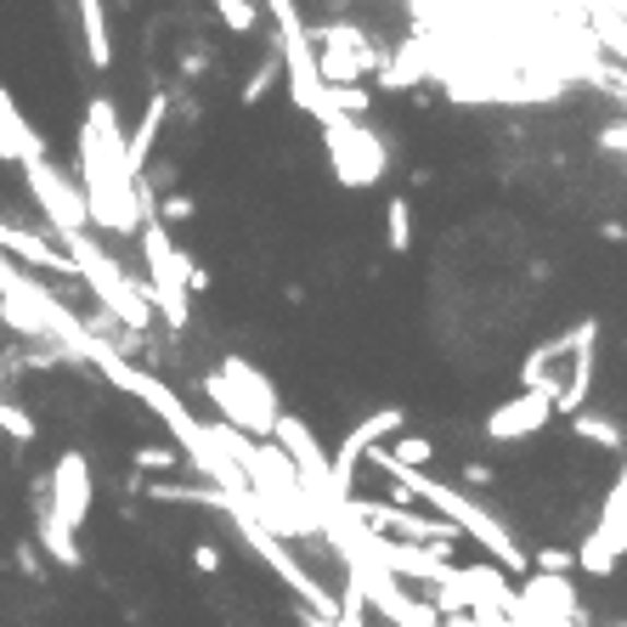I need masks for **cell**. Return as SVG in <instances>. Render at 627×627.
<instances>
[{
    "instance_id": "36",
    "label": "cell",
    "mask_w": 627,
    "mask_h": 627,
    "mask_svg": "<svg viewBox=\"0 0 627 627\" xmlns=\"http://www.w3.org/2000/svg\"><path fill=\"white\" fill-rule=\"evenodd\" d=\"M611 627H627V616H622V622H611Z\"/></svg>"
},
{
    "instance_id": "18",
    "label": "cell",
    "mask_w": 627,
    "mask_h": 627,
    "mask_svg": "<svg viewBox=\"0 0 627 627\" xmlns=\"http://www.w3.org/2000/svg\"><path fill=\"white\" fill-rule=\"evenodd\" d=\"M571 436L577 441H588V447H600V452H627V430H622V418H611V413H593V407H582L577 418H571Z\"/></svg>"
},
{
    "instance_id": "32",
    "label": "cell",
    "mask_w": 627,
    "mask_h": 627,
    "mask_svg": "<svg viewBox=\"0 0 627 627\" xmlns=\"http://www.w3.org/2000/svg\"><path fill=\"white\" fill-rule=\"evenodd\" d=\"M458 481H464L458 492H486V486H498V470H492V464H464V475H458Z\"/></svg>"
},
{
    "instance_id": "25",
    "label": "cell",
    "mask_w": 627,
    "mask_h": 627,
    "mask_svg": "<svg viewBox=\"0 0 627 627\" xmlns=\"http://www.w3.org/2000/svg\"><path fill=\"white\" fill-rule=\"evenodd\" d=\"M593 35H600V40H605V46L627 62V17H622V12H611L605 0L593 7Z\"/></svg>"
},
{
    "instance_id": "12",
    "label": "cell",
    "mask_w": 627,
    "mask_h": 627,
    "mask_svg": "<svg viewBox=\"0 0 627 627\" xmlns=\"http://www.w3.org/2000/svg\"><path fill=\"white\" fill-rule=\"evenodd\" d=\"M582 328H588V317H577L566 334L543 340L532 356H525V362H520V390H543V395H554V390H559V368L571 362V351H577V340H582Z\"/></svg>"
},
{
    "instance_id": "23",
    "label": "cell",
    "mask_w": 627,
    "mask_h": 627,
    "mask_svg": "<svg viewBox=\"0 0 627 627\" xmlns=\"http://www.w3.org/2000/svg\"><path fill=\"white\" fill-rule=\"evenodd\" d=\"M385 249L390 255H413V204L407 198H390L385 204Z\"/></svg>"
},
{
    "instance_id": "28",
    "label": "cell",
    "mask_w": 627,
    "mask_h": 627,
    "mask_svg": "<svg viewBox=\"0 0 627 627\" xmlns=\"http://www.w3.org/2000/svg\"><path fill=\"white\" fill-rule=\"evenodd\" d=\"M204 69H215V51L210 46H187L181 51V80H204Z\"/></svg>"
},
{
    "instance_id": "6",
    "label": "cell",
    "mask_w": 627,
    "mask_h": 627,
    "mask_svg": "<svg viewBox=\"0 0 627 627\" xmlns=\"http://www.w3.org/2000/svg\"><path fill=\"white\" fill-rule=\"evenodd\" d=\"M622 559H627V464L616 470L611 492L600 498V514H593V525L577 543V571L605 582V577L622 571Z\"/></svg>"
},
{
    "instance_id": "3",
    "label": "cell",
    "mask_w": 627,
    "mask_h": 627,
    "mask_svg": "<svg viewBox=\"0 0 627 627\" xmlns=\"http://www.w3.org/2000/svg\"><path fill=\"white\" fill-rule=\"evenodd\" d=\"M62 255L74 260V277H85V288L103 300V311L125 328V334H147V328H153L147 288L130 283V277L119 272V260L103 255V244H96L91 233H80V238H62Z\"/></svg>"
},
{
    "instance_id": "1",
    "label": "cell",
    "mask_w": 627,
    "mask_h": 627,
    "mask_svg": "<svg viewBox=\"0 0 627 627\" xmlns=\"http://www.w3.org/2000/svg\"><path fill=\"white\" fill-rule=\"evenodd\" d=\"M80 198H85V221L108 238H125L142 226V204H137V176L125 170V130L108 96L85 103V125H80Z\"/></svg>"
},
{
    "instance_id": "13",
    "label": "cell",
    "mask_w": 627,
    "mask_h": 627,
    "mask_svg": "<svg viewBox=\"0 0 627 627\" xmlns=\"http://www.w3.org/2000/svg\"><path fill=\"white\" fill-rule=\"evenodd\" d=\"M0 255L12 260V267H35V272H57V277H74V260L62 255L51 238L40 233H28V226H12V221H0Z\"/></svg>"
},
{
    "instance_id": "26",
    "label": "cell",
    "mask_w": 627,
    "mask_h": 627,
    "mask_svg": "<svg viewBox=\"0 0 627 627\" xmlns=\"http://www.w3.org/2000/svg\"><path fill=\"white\" fill-rule=\"evenodd\" d=\"M130 464H137V475H164V470H176V464H181V447H158V441H147V447L130 452Z\"/></svg>"
},
{
    "instance_id": "7",
    "label": "cell",
    "mask_w": 627,
    "mask_h": 627,
    "mask_svg": "<svg viewBox=\"0 0 627 627\" xmlns=\"http://www.w3.org/2000/svg\"><path fill=\"white\" fill-rule=\"evenodd\" d=\"M91 498H96V486H91V458L80 447H69L57 458V464L46 470L40 481V509L62 525V532H74L80 537V525L91 520Z\"/></svg>"
},
{
    "instance_id": "5",
    "label": "cell",
    "mask_w": 627,
    "mask_h": 627,
    "mask_svg": "<svg viewBox=\"0 0 627 627\" xmlns=\"http://www.w3.org/2000/svg\"><path fill=\"white\" fill-rule=\"evenodd\" d=\"M322 147H328V170L340 187H374L390 176V142L362 119H328L322 125Z\"/></svg>"
},
{
    "instance_id": "33",
    "label": "cell",
    "mask_w": 627,
    "mask_h": 627,
    "mask_svg": "<svg viewBox=\"0 0 627 627\" xmlns=\"http://www.w3.org/2000/svg\"><path fill=\"white\" fill-rule=\"evenodd\" d=\"M600 238L605 244H627V221H600Z\"/></svg>"
},
{
    "instance_id": "27",
    "label": "cell",
    "mask_w": 627,
    "mask_h": 627,
    "mask_svg": "<svg viewBox=\"0 0 627 627\" xmlns=\"http://www.w3.org/2000/svg\"><path fill=\"white\" fill-rule=\"evenodd\" d=\"M158 226H187V221H198V198H187V192H170V198H158Z\"/></svg>"
},
{
    "instance_id": "31",
    "label": "cell",
    "mask_w": 627,
    "mask_h": 627,
    "mask_svg": "<svg viewBox=\"0 0 627 627\" xmlns=\"http://www.w3.org/2000/svg\"><path fill=\"white\" fill-rule=\"evenodd\" d=\"M192 566H198V577H221L226 559H221V548H215V543H192Z\"/></svg>"
},
{
    "instance_id": "24",
    "label": "cell",
    "mask_w": 627,
    "mask_h": 627,
    "mask_svg": "<svg viewBox=\"0 0 627 627\" xmlns=\"http://www.w3.org/2000/svg\"><path fill=\"white\" fill-rule=\"evenodd\" d=\"M385 452H390V464L424 475V464L436 458V441H430V436H395V447H385Z\"/></svg>"
},
{
    "instance_id": "15",
    "label": "cell",
    "mask_w": 627,
    "mask_h": 627,
    "mask_svg": "<svg viewBox=\"0 0 627 627\" xmlns=\"http://www.w3.org/2000/svg\"><path fill=\"white\" fill-rule=\"evenodd\" d=\"M80 7V35H85V57L91 69H114V28H108V7L103 0H74Z\"/></svg>"
},
{
    "instance_id": "16",
    "label": "cell",
    "mask_w": 627,
    "mask_h": 627,
    "mask_svg": "<svg viewBox=\"0 0 627 627\" xmlns=\"http://www.w3.org/2000/svg\"><path fill=\"white\" fill-rule=\"evenodd\" d=\"M147 504H198V509H221L233 514V498L221 486H181V481H142Z\"/></svg>"
},
{
    "instance_id": "8",
    "label": "cell",
    "mask_w": 627,
    "mask_h": 627,
    "mask_svg": "<svg viewBox=\"0 0 627 627\" xmlns=\"http://www.w3.org/2000/svg\"><path fill=\"white\" fill-rule=\"evenodd\" d=\"M402 430H407V413L402 407H374L368 418L351 424L340 452H334V464H328V481H334V509L351 504V481L362 470V458H368L374 447H385V436H402Z\"/></svg>"
},
{
    "instance_id": "10",
    "label": "cell",
    "mask_w": 627,
    "mask_h": 627,
    "mask_svg": "<svg viewBox=\"0 0 627 627\" xmlns=\"http://www.w3.org/2000/svg\"><path fill=\"white\" fill-rule=\"evenodd\" d=\"M548 424H554V395H543V390H514L509 402H498V407L486 413L481 436H486L492 447H520V441L543 436Z\"/></svg>"
},
{
    "instance_id": "19",
    "label": "cell",
    "mask_w": 627,
    "mask_h": 627,
    "mask_svg": "<svg viewBox=\"0 0 627 627\" xmlns=\"http://www.w3.org/2000/svg\"><path fill=\"white\" fill-rule=\"evenodd\" d=\"M277 80H283V57H277V46H267V51H260V62L249 69V80L238 85V108H260L277 91Z\"/></svg>"
},
{
    "instance_id": "11",
    "label": "cell",
    "mask_w": 627,
    "mask_h": 627,
    "mask_svg": "<svg viewBox=\"0 0 627 627\" xmlns=\"http://www.w3.org/2000/svg\"><path fill=\"white\" fill-rule=\"evenodd\" d=\"M566 368H571V374L559 379V390H554V413L577 418V413L588 407V395H593V374H600V317H588V328H582V340H577V351H571Z\"/></svg>"
},
{
    "instance_id": "22",
    "label": "cell",
    "mask_w": 627,
    "mask_h": 627,
    "mask_svg": "<svg viewBox=\"0 0 627 627\" xmlns=\"http://www.w3.org/2000/svg\"><path fill=\"white\" fill-rule=\"evenodd\" d=\"M0 436H7L12 447H35L40 441V424H35V413H28L23 402L0 395Z\"/></svg>"
},
{
    "instance_id": "4",
    "label": "cell",
    "mask_w": 627,
    "mask_h": 627,
    "mask_svg": "<svg viewBox=\"0 0 627 627\" xmlns=\"http://www.w3.org/2000/svg\"><path fill=\"white\" fill-rule=\"evenodd\" d=\"M137 244H142V260H147V306L164 317L170 334H187V322H192V294H187L192 255L176 249L170 226H158V215H147L137 226Z\"/></svg>"
},
{
    "instance_id": "21",
    "label": "cell",
    "mask_w": 627,
    "mask_h": 627,
    "mask_svg": "<svg viewBox=\"0 0 627 627\" xmlns=\"http://www.w3.org/2000/svg\"><path fill=\"white\" fill-rule=\"evenodd\" d=\"M215 17H221V28H226V35H238V40L260 35V23H267V12H260V0H215Z\"/></svg>"
},
{
    "instance_id": "29",
    "label": "cell",
    "mask_w": 627,
    "mask_h": 627,
    "mask_svg": "<svg viewBox=\"0 0 627 627\" xmlns=\"http://www.w3.org/2000/svg\"><path fill=\"white\" fill-rule=\"evenodd\" d=\"M600 153H611V158L627 164V119H611V125L600 130Z\"/></svg>"
},
{
    "instance_id": "2",
    "label": "cell",
    "mask_w": 627,
    "mask_h": 627,
    "mask_svg": "<svg viewBox=\"0 0 627 627\" xmlns=\"http://www.w3.org/2000/svg\"><path fill=\"white\" fill-rule=\"evenodd\" d=\"M204 395L221 407L226 430H238V436H249V441H272L283 402H277V385L260 374L249 356H238V351L226 356L221 368L204 379Z\"/></svg>"
},
{
    "instance_id": "20",
    "label": "cell",
    "mask_w": 627,
    "mask_h": 627,
    "mask_svg": "<svg viewBox=\"0 0 627 627\" xmlns=\"http://www.w3.org/2000/svg\"><path fill=\"white\" fill-rule=\"evenodd\" d=\"M424 74H430V62H424L418 40H407V46H402V57H385L379 85H385V91H407V85H418Z\"/></svg>"
},
{
    "instance_id": "30",
    "label": "cell",
    "mask_w": 627,
    "mask_h": 627,
    "mask_svg": "<svg viewBox=\"0 0 627 627\" xmlns=\"http://www.w3.org/2000/svg\"><path fill=\"white\" fill-rule=\"evenodd\" d=\"M17 571H23L28 582H46V554H40L35 543H17Z\"/></svg>"
},
{
    "instance_id": "34",
    "label": "cell",
    "mask_w": 627,
    "mask_h": 627,
    "mask_svg": "<svg viewBox=\"0 0 627 627\" xmlns=\"http://www.w3.org/2000/svg\"><path fill=\"white\" fill-rule=\"evenodd\" d=\"M300 627H334V622H328V616H311V611H306V622H300Z\"/></svg>"
},
{
    "instance_id": "17",
    "label": "cell",
    "mask_w": 627,
    "mask_h": 627,
    "mask_svg": "<svg viewBox=\"0 0 627 627\" xmlns=\"http://www.w3.org/2000/svg\"><path fill=\"white\" fill-rule=\"evenodd\" d=\"M35 498H40V492H35ZM35 548L51 559V566H62V571H80L85 566V548H80V537L74 532H62V525L40 509V532H35Z\"/></svg>"
},
{
    "instance_id": "14",
    "label": "cell",
    "mask_w": 627,
    "mask_h": 627,
    "mask_svg": "<svg viewBox=\"0 0 627 627\" xmlns=\"http://www.w3.org/2000/svg\"><path fill=\"white\" fill-rule=\"evenodd\" d=\"M164 119H170V91L164 85H153V96H147V108H142V125L125 137V170L130 176H147V164H153V142L164 137Z\"/></svg>"
},
{
    "instance_id": "9",
    "label": "cell",
    "mask_w": 627,
    "mask_h": 627,
    "mask_svg": "<svg viewBox=\"0 0 627 627\" xmlns=\"http://www.w3.org/2000/svg\"><path fill=\"white\" fill-rule=\"evenodd\" d=\"M23 176H28V192H35L40 215L57 226V238H80V233H91V221H85V198H80V181H69L51 158L23 164Z\"/></svg>"
},
{
    "instance_id": "35",
    "label": "cell",
    "mask_w": 627,
    "mask_h": 627,
    "mask_svg": "<svg viewBox=\"0 0 627 627\" xmlns=\"http://www.w3.org/2000/svg\"><path fill=\"white\" fill-rule=\"evenodd\" d=\"M7 267H12V260H7V255H0V277H7Z\"/></svg>"
}]
</instances>
